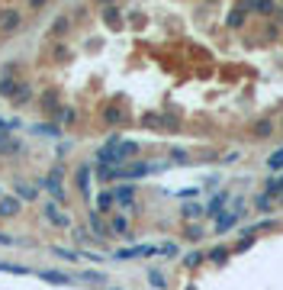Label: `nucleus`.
Returning a JSON list of instances; mask_svg holds the SVG:
<instances>
[{
	"label": "nucleus",
	"mask_w": 283,
	"mask_h": 290,
	"mask_svg": "<svg viewBox=\"0 0 283 290\" xmlns=\"http://www.w3.org/2000/svg\"><path fill=\"white\" fill-rule=\"evenodd\" d=\"M152 255H177V245L174 242H164V245H132V248H119L116 258L119 261H132V258H152Z\"/></svg>",
	"instance_id": "1"
},
{
	"label": "nucleus",
	"mask_w": 283,
	"mask_h": 290,
	"mask_svg": "<svg viewBox=\"0 0 283 290\" xmlns=\"http://www.w3.org/2000/svg\"><path fill=\"white\" fill-rule=\"evenodd\" d=\"M238 219H242V210H238V206H232L225 216H219V219H216V232H225V229H232V226L238 223Z\"/></svg>",
	"instance_id": "2"
},
{
	"label": "nucleus",
	"mask_w": 283,
	"mask_h": 290,
	"mask_svg": "<svg viewBox=\"0 0 283 290\" xmlns=\"http://www.w3.org/2000/svg\"><path fill=\"white\" fill-rule=\"evenodd\" d=\"M113 200L122 203V206H132V200H135V187H132V184H119V187L113 190Z\"/></svg>",
	"instance_id": "3"
},
{
	"label": "nucleus",
	"mask_w": 283,
	"mask_h": 290,
	"mask_svg": "<svg viewBox=\"0 0 283 290\" xmlns=\"http://www.w3.org/2000/svg\"><path fill=\"white\" fill-rule=\"evenodd\" d=\"M45 190H49L55 200H61V197H65V193H61V171H58V168H55V171H52L49 178H45Z\"/></svg>",
	"instance_id": "4"
},
{
	"label": "nucleus",
	"mask_w": 283,
	"mask_h": 290,
	"mask_svg": "<svg viewBox=\"0 0 283 290\" xmlns=\"http://www.w3.org/2000/svg\"><path fill=\"white\" fill-rule=\"evenodd\" d=\"M16 26H20V13H16V10H4V13H0V29H4V32H13Z\"/></svg>",
	"instance_id": "5"
},
{
	"label": "nucleus",
	"mask_w": 283,
	"mask_h": 290,
	"mask_svg": "<svg viewBox=\"0 0 283 290\" xmlns=\"http://www.w3.org/2000/svg\"><path fill=\"white\" fill-rule=\"evenodd\" d=\"M20 210V197H0V216H13Z\"/></svg>",
	"instance_id": "6"
},
{
	"label": "nucleus",
	"mask_w": 283,
	"mask_h": 290,
	"mask_svg": "<svg viewBox=\"0 0 283 290\" xmlns=\"http://www.w3.org/2000/svg\"><path fill=\"white\" fill-rule=\"evenodd\" d=\"M45 216H49L55 226H71V219H68L65 213H58V206H55V203H45Z\"/></svg>",
	"instance_id": "7"
},
{
	"label": "nucleus",
	"mask_w": 283,
	"mask_h": 290,
	"mask_svg": "<svg viewBox=\"0 0 283 290\" xmlns=\"http://www.w3.org/2000/svg\"><path fill=\"white\" fill-rule=\"evenodd\" d=\"M45 284H71V274H61V271H42L39 274Z\"/></svg>",
	"instance_id": "8"
},
{
	"label": "nucleus",
	"mask_w": 283,
	"mask_h": 290,
	"mask_svg": "<svg viewBox=\"0 0 283 290\" xmlns=\"http://www.w3.org/2000/svg\"><path fill=\"white\" fill-rule=\"evenodd\" d=\"M116 203V200H113V193L110 190H103L100 197H97V210H100V213H110V206Z\"/></svg>",
	"instance_id": "9"
},
{
	"label": "nucleus",
	"mask_w": 283,
	"mask_h": 290,
	"mask_svg": "<svg viewBox=\"0 0 283 290\" xmlns=\"http://www.w3.org/2000/svg\"><path fill=\"white\" fill-rule=\"evenodd\" d=\"M110 232H119V235H126V232H129V219H126V216H113V223H110Z\"/></svg>",
	"instance_id": "10"
},
{
	"label": "nucleus",
	"mask_w": 283,
	"mask_h": 290,
	"mask_svg": "<svg viewBox=\"0 0 283 290\" xmlns=\"http://www.w3.org/2000/svg\"><path fill=\"white\" fill-rule=\"evenodd\" d=\"M225 200H228V193H219V197H216V200H212V203L206 206V216H219V213H222V210H219V206H222Z\"/></svg>",
	"instance_id": "11"
},
{
	"label": "nucleus",
	"mask_w": 283,
	"mask_h": 290,
	"mask_svg": "<svg viewBox=\"0 0 283 290\" xmlns=\"http://www.w3.org/2000/svg\"><path fill=\"white\" fill-rule=\"evenodd\" d=\"M90 226H93L97 235H110V226H103V219L97 216V213H90Z\"/></svg>",
	"instance_id": "12"
},
{
	"label": "nucleus",
	"mask_w": 283,
	"mask_h": 290,
	"mask_svg": "<svg viewBox=\"0 0 283 290\" xmlns=\"http://www.w3.org/2000/svg\"><path fill=\"white\" fill-rule=\"evenodd\" d=\"M267 168H270V171H280V168H283V148H277V152L267 158Z\"/></svg>",
	"instance_id": "13"
},
{
	"label": "nucleus",
	"mask_w": 283,
	"mask_h": 290,
	"mask_svg": "<svg viewBox=\"0 0 283 290\" xmlns=\"http://www.w3.org/2000/svg\"><path fill=\"white\" fill-rule=\"evenodd\" d=\"M87 181H90V168H81V171H77V187H81L84 193H87V187H90Z\"/></svg>",
	"instance_id": "14"
},
{
	"label": "nucleus",
	"mask_w": 283,
	"mask_h": 290,
	"mask_svg": "<svg viewBox=\"0 0 283 290\" xmlns=\"http://www.w3.org/2000/svg\"><path fill=\"white\" fill-rule=\"evenodd\" d=\"M148 280H152V284H155L158 290H164V284H167V280H164V274H161V271H155V268L148 271Z\"/></svg>",
	"instance_id": "15"
},
{
	"label": "nucleus",
	"mask_w": 283,
	"mask_h": 290,
	"mask_svg": "<svg viewBox=\"0 0 283 290\" xmlns=\"http://www.w3.org/2000/svg\"><path fill=\"white\" fill-rule=\"evenodd\" d=\"M32 129L39 136H58V126H52V122H49V126H45V122H39V126H32Z\"/></svg>",
	"instance_id": "16"
},
{
	"label": "nucleus",
	"mask_w": 283,
	"mask_h": 290,
	"mask_svg": "<svg viewBox=\"0 0 283 290\" xmlns=\"http://www.w3.org/2000/svg\"><path fill=\"white\" fill-rule=\"evenodd\" d=\"M270 193H283V174L280 178H273V181H267V197Z\"/></svg>",
	"instance_id": "17"
},
{
	"label": "nucleus",
	"mask_w": 283,
	"mask_h": 290,
	"mask_svg": "<svg viewBox=\"0 0 283 290\" xmlns=\"http://www.w3.org/2000/svg\"><path fill=\"white\" fill-rule=\"evenodd\" d=\"M81 277H84V280H97V284H103V280H106V277L100 274V271H84Z\"/></svg>",
	"instance_id": "18"
},
{
	"label": "nucleus",
	"mask_w": 283,
	"mask_h": 290,
	"mask_svg": "<svg viewBox=\"0 0 283 290\" xmlns=\"http://www.w3.org/2000/svg\"><path fill=\"white\" fill-rule=\"evenodd\" d=\"M200 213H203V206H197V203L183 206V216H187V219H193V216H200Z\"/></svg>",
	"instance_id": "19"
},
{
	"label": "nucleus",
	"mask_w": 283,
	"mask_h": 290,
	"mask_svg": "<svg viewBox=\"0 0 283 290\" xmlns=\"http://www.w3.org/2000/svg\"><path fill=\"white\" fill-rule=\"evenodd\" d=\"M16 197H26V200H32V197H35V190H32V187H20V184H16Z\"/></svg>",
	"instance_id": "20"
},
{
	"label": "nucleus",
	"mask_w": 283,
	"mask_h": 290,
	"mask_svg": "<svg viewBox=\"0 0 283 290\" xmlns=\"http://www.w3.org/2000/svg\"><path fill=\"white\" fill-rule=\"evenodd\" d=\"M0 271H10V274H26V268H20V265H0Z\"/></svg>",
	"instance_id": "21"
},
{
	"label": "nucleus",
	"mask_w": 283,
	"mask_h": 290,
	"mask_svg": "<svg viewBox=\"0 0 283 290\" xmlns=\"http://www.w3.org/2000/svg\"><path fill=\"white\" fill-rule=\"evenodd\" d=\"M248 7H251V10H258V13H270V10H273L270 4H248Z\"/></svg>",
	"instance_id": "22"
},
{
	"label": "nucleus",
	"mask_w": 283,
	"mask_h": 290,
	"mask_svg": "<svg viewBox=\"0 0 283 290\" xmlns=\"http://www.w3.org/2000/svg\"><path fill=\"white\" fill-rule=\"evenodd\" d=\"M270 206V197H258V210H267Z\"/></svg>",
	"instance_id": "23"
},
{
	"label": "nucleus",
	"mask_w": 283,
	"mask_h": 290,
	"mask_svg": "<svg viewBox=\"0 0 283 290\" xmlns=\"http://www.w3.org/2000/svg\"><path fill=\"white\" fill-rule=\"evenodd\" d=\"M0 245H16V239H10V235H4V232H0Z\"/></svg>",
	"instance_id": "24"
},
{
	"label": "nucleus",
	"mask_w": 283,
	"mask_h": 290,
	"mask_svg": "<svg viewBox=\"0 0 283 290\" xmlns=\"http://www.w3.org/2000/svg\"><path fill=\"white\" fill-rule=\"evenodd\" d=\"M4 136H7V133H0V142H4Z\"/></svg>",
	"instance_id": "25"
}]
</instances>
